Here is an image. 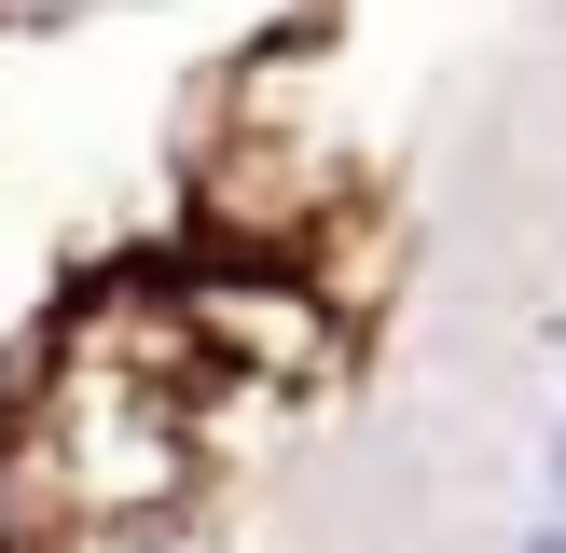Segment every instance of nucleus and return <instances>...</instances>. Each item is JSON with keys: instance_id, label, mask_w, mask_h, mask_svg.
<instances>
[{"instance_id": "2", "label": "nucleus", "mask_w": 566, "mask_h": 553, "mask_svg": "<svg viewBox=\"0 0 566 553\" xmlns=\"http://www.w3.org/2000/svg\"><path fill=\"white\" fill-rule=\"evenodd\" d=\"M553 484H566V442H553Z\"/></svg>"}, {"instance_id": "1", "label": "nucleus", "mask_w": 566, "mask_h": 553, "mask_svg": "<svg viewBox=\"0 0 566 553\" xmlns=\"http://www.w3.org/2000/svg\"><path fill=\"white\" fill-rule=\"evenodd\" d=\"M525 553H566V525H539V540H525Z\"/></svg>"}]
</instances>
